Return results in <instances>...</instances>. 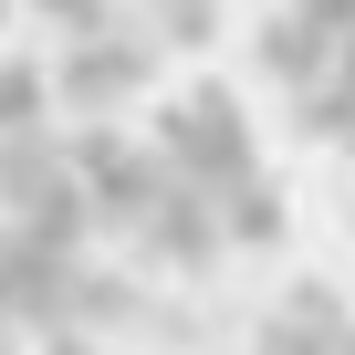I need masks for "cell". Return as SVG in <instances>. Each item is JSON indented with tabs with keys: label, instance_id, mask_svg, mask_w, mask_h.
Returning a JSON list of instances; mask_svg holds the SVG:
<instances>
[{
	"label": "cell",
	"instance_id": "cell-1",
	"mask_svg": "<svg viewBox=\"0 0 355 355\" xmlns=\"http://www.w3.org/2000/svg\"><path fill=\"white\" fill-rule=\"evenodd\" d=\"M11 11H21V0H0V21H11Z\"/></svg>",
	"mask_w": 355,
	"mask_h": 355
}]
</instances>
